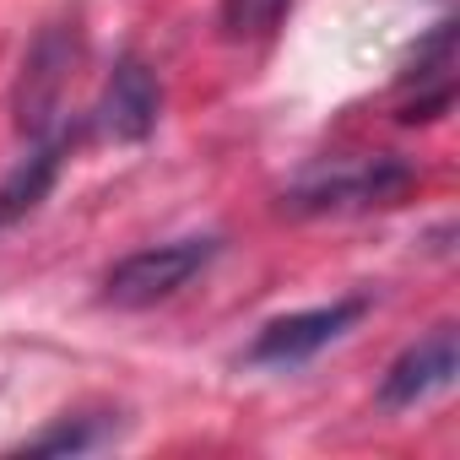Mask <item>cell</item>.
<instances>
[{"label": "cell", "mask_w": 460, "mask_h": 460, "mask_svg": "<svg viewBox=\"0 0 460 460\" xmlns=\"http://www.w3.org/2000/svg\"><path fill=\"white\" fill-rule=\"evenodd\" d=\"M363 320V298H341V304H325V309H304V314H282L271 320L255 347H250V363H304L314 358L320 347H331L347 325Z\"/></svg>", "instance_id": "3"}, {"label": "cell", "mask_w": 460, "mask_h": 460, "mask_svg": "<svg viewBox=\"0 0 460 460\" xmlns=\"http://www.w3.org/2000/svg\"><path fill=\"white\" fill-rule=\"evenodd\" d=\"M293 0H222V33L227 39H266Z\"/></svg>", "instance_id": "8"}, {"label": "cell", "mask_w": 460, "mask_h": 460, "mask_svg": "<svg viewBox=\"0 0 460 460\" xmlns=\"http://www.w3.org/2000/svg\"><path fill=\"white\" fill-rule=\"evenodd\" d=\"M60 141H44V146H33L17 168H12V179L0 184V227L6 222H22L28 211H39V200L49 195V184H55V173H60Z\"/></svg>", "instance_id": "7"}, {"label": "cell", "mask_w": 460, "mask_h": 460, "mask_svg": "<svg viewBox=\"0 0 460 460\" xmlns=\"http://www.w3.org/2000/svg\"><path fill=\"white\" fill-rule=\"evenodd\" d=\"M217 255V239H173V244H152L125 255L109 277H103V298L114 309H152L163 298H173L190 277H200Z\"/></svg>", "instance_id": "1"}, {"label": "cell", "mask_w": 460, "mask_h": 460, "mask_svg": "<svg viewBox=\"0 0 460 460\" xmlns=\"http://www.w3.org/2000/svg\"><path fill=\"white\" fill-rule=\"evenodd\" d=\"M455 368H460L455 331L438 325L433 336H422L417 347H406V352L390 363V374H385V385H379V406H385V411H406V406H417V401L449 390Z\"/></svg>", "instance_id": "5"}, {"label": "cell", "mask_w": 460, "mask_h": 460, "mask_svg": "<svg viewBox=\"0 0 460 460\" xmlns=\"http://www.w3.org/2000/svg\"><path fill=\"white\" fill-rule=\"evenodd\" d=\"M109 438V422H60L39 438H28L22 449L28 455H82V449H98Z\"/></svg>", "instance_id": "9"}, {"label": "cell", "mask_w": 460, "mask_h": 460, "mask_svg": "<svg viewBox=\"0 0 460 460\" xmlns=\"http://www.w3.org/2000/svg\"><path fill=\"white\" fill-rule=\"evenodd\" d=\"M411 173L390 157H363V163H331V168H314L309 179L293 184L288 206L293 211H347V206H395L406 195Z\"/></svg>", "instance_id": "2"}, {"label": "cell", "mask_w": 460, "mask_h": 460, "mask_svg": "<svg viewBox=\"0 0 460 460\" xmlns=\"http://www.w3.org/2000/svg\"><path fill=\"white\" fill-rule=\"evenodd\" d=\"M71 60H76V39L60 33V28H49L33 44L28 66H22V87H17V119H22V130H44L49 125V114L60 109V93H66Z\"/></svg>", "instance_id": "6"}, {"label": "cell", "mask_w": 460, "mask_h": 460, "mask_svg": "<svg viewBox=\"0 0 460 460\" xmlns=\"http://www.w3.org/2000/svg\"><path fill=\"white\" fill-rule=\"evenodd\" d=\"M157 114H163V87L157 76L146 71V60L125 55L114 66V76L103 82V98H98V130L109 141H146L157 130Z\"/></svg>", "instance_id": "4"}]
</instances>
